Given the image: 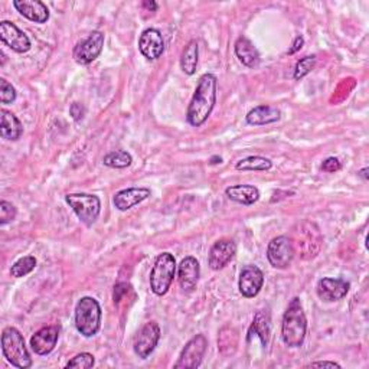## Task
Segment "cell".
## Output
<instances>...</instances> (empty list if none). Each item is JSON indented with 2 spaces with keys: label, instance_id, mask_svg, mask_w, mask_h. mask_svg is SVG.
I'll return each mask as SVG.
<instances>
[{
  "label": "cell",
  "instance_id": "cell-1",
  "mask_svg": "<svg viewBox=\"0 0 369 369\" xmlns=\"http://www.w3.org/2000/svg\"><path fill=\"white\" fill-rule=\"evenodd\" d=\"M216 87L218 79L214 74L207 73L199 78L186 113V120L192 127H201L211 116L216 104Z\"/></svg>",
  "mask_w": 369,
  "mask_h": 369
},
{
  "label": "cell",
  "instance_id": "cell-2",
  "mask_svg": "<svg viewBox=\"0 0 369 369\" xmlns=\"http://www.w3.org/2000/svg\"><path fill=\"white\" fill-rule=\"evenodd\" d=\"M307 332V319L298 297H293L287 306L283 323H281V338L285 346L300 348L303 345Z\"/></svg>",
  "mask_w": 369,
  "mask_h": 369
},
{
  "label": "cell",
  "instance_id": "cell-3",
  "mask_svg": "<svg viewBox=\"0 0 369 369\" xmlns=\"http://www.w3.org/2000/svg\"><path fill=\"white\" fill-rule=\"evenodd\" d=\"M289 238L292 240L294 254H298L300 258L303 259H311L316 257L323 242L319 227L311 221H302L296 224Z\"/></svg>",
  "mask_w": 369,
  "mask_h": 369
},
{
  "label": "cell",
  "instance_id": "cell-4",
  "mask_svg": "<svg viewBox=\"0 0 369 369\" xmlns=\"http://www.w3.org/2000/svg\"><path fill=\"white\" fill-rule=\"evenodd\" d=\"M2 352L12 366L28 369L32 366V358L25 345L23 335L13 326H8L2 332Z\"/></svg>",
  "mask_w": 369,
  "mask_h": 369
},
{
  "label": "cell",
  "instance_id": "cell-5",
  "mask_svg": "<svg viewBox=\"0 0 369 369\" xmlns=\"http://www.w3.org/2000/svg\"><path fill=\"white\" fill-rule=\"evenodd\" d=\"M75 327L86 336L92 338L101 327V306L94 297H81L75 306Z\"/></svg>",
  "mask_w": 369,
  "mask_h": 369
},
{
  "label": "cell",
  "instance_id": "cell-6",
  "mask_svg": "<svg viewBox=\"0 0 369 369\" xmlns=\"http://www.w3.org/2000/svg\"><path fill=\"white\" fill-rule=\"evenodd\" d=\"M176 275V259L170 253H162L150 271V289L156 296H165Z\"/></svg>",
  "mask_w": 369,
  "mask_h": 369
},
{
  "label": "cell",
  "instance_id": "cell-7",
  "mask_svg": "<svg viewBox=\"0 0 369 369\" xmlns=\"http://www.w3.org/2000/svg\"><path fill=\"white\" fill-rule=\"evenodd\" d=\"M65 201L75 212L78 220L87 227H91L99 220L101 212V201L99 196L90 194H70L65 196Z\"/></svg>",
  "mask_w": 369,
  "mask_h": 369
},
{
  "label": "cell",
  "instance_id": "cell-8",
  "mask_svg": "<svg viewBox=\"0 0 369 369\" xmlns=\"http://www.w3.org/2000/svg\"><path fill=\"white\" fill-rule=\"evenodd\" d=\"M294 249L289 236H280L272 238L267 249L268 263L279 270L289 267L294 258Z\"/></svg>",
  "mask_w": 369,
  "mask_h": 369
},
{
  "label": "cell",
  "instance_id": "cell-9",
  "mask_svg": "<svg viewBox=\"0 0 369 369\" xmlns=\"http://www.w3.org/2000/svg\"><path fill=\"white\" fill-rule=\"evenodd\" d=\"M208 340L203 335H196L185 345L179 359L175 364V369H196L201 366L207 352Z\"/></svg>",
  "mask_w": 369,
  "mask_h": 369
},
{
  "label": "cell",
  "instance_id": "cell-10",
  "mask_svg": "<svg viewBox=\"0 0 369 369\" xmlns=\"http://www.w3.org/2000/svg\"><path fill=\"white\" fill-rule=\"evenodd\" d=\"M104 34L100 31H94L86 38L84 40H81L79 44L74 48L73 57L77 64L79 65H90L100 57V53L104 48Z\"/></svg>",
  "mask_w": 369,
  "mask_h": 369
},
{
  "label": "cell",
  "instance_id": "cell-11",
  "mask_svg": "<svg viewBox=\"0 0 369 369\" xmlns=\"http://www.w3.org/2000/svg\"><path fill=\"white\" fill-rule=\"evenodd\" d=\"M160 340V327L156 322H147L134 339V352L142 359H147L153 353Z\"/></svg>",
  "mask_w": 369,
  "mask_h": 369
},
{
  "label": "cell",
  "instance_id": "cell-12",
  "mask_svg": "<svg viewBox=\"0 0 369 369\" xmlns=\"http://www.w3.org/2000/svg\"><path fill=\"white\" fill-rule=\"evenodd\" d=\"M0 39L8 48L18 53H26L32 47L28 35L9 21L0 22Z\"/></svg>",
  "mask_w": 369,
  "mask_h": 369
},
{
  "label": "cell",
  "instance_id": "cell-13",
  "mask_svg": "<svg viewBox=\"0 0 369 369\" xmlns=\"http://www.w3.org/2000/svg\"><path fill=\"white\" fill-rule=\"evenodd\" d=\"M264 285V272L259 270L257 266H245L240 275L238 289L240 293L245 298H253L259 292H262Z\"/></svg>",
  "mask_w": 369,
  "mask_h": 369
},
{
  "label": "cell",
  "instance_id": "cell-14",
  "mask_svg": "<svg viewBox=\"0 0 369 369\" xmlns=\"http://www.w3.org/2000/svg\"><path fill=\"white\" fill-rule=\"evenodd\" d=\"M60 338V326L51 325L39 329L31 338V346L32 351L40 357H47L57 346V342Z\"/></svg>",
  "mask_w": 369,
  "mask_h": 369
},
{
  "label": "cell",
  "instance_id": "cell-15",
  "mask_svg": "<svg viewBox=\"0 0 369 369\" xmlns=\"http://www.w3.org/2000/svg\"><path fill=\"white\" fill-rule=\"evenodd\" d=\"M139 49L146 60H159L163 55V52H165V40H163L162 34L155 28L143 31L139 38Z\"/></svg>",
  "mask_w": 369,
  "mask_h": 369
},
{
  "label": "cell",
  "instance_id": "cell-16",
  "mask_svg": "<svg viewBox=\"0 0 369 369\" xmlns=\"http://www.w3.org/2000/svg\"><path fill=\"white\" fill-rule=\"evenodd\" d=\"M351 284L344 279H331L325 277L319 280L316 292L323 302H339L349 293Z\"/></svg>",
  "mask_w": 369,
  "mask_h": 369
},
{
  "label": "cell",
  "instance_id": "cell-17",
  "mask_svg": "<svg viewBox=\"0 0 369 369\" xmlns=\"http://www.w3.org/2000/svg\"><path fill=\"white\" fill-rule=\"evenodd\" d=\"M237 254V244L232 240H220L216 241L209 251L208 263L209 267L215 271L228 266L234 255Z\"/></svg>",
  "mask_w": 369,
  "mask_h": 369
},
{
  "label": "cell",
  "instance_id": "cell-18",
  "mask_svg": "<svg viewBox=\"0 0 369 369\" xmlns=\"http://www.w3.org/2000/svg\"><path fill=\"white\" fill-rule=\"evenodd\" d=\"M201 276V267L198 259L195 257H186L183 258L179 268H177V281H179L181 289L183 292H192Z\"/></svg>",
  "mask_w": 369,
  "mask_h": 369
},
{
  "label": "cell",
  "instance_id": "cell-19",
  "mask_svg": "<svg viewBox=\"0 0 369 369\" xmlns=\"http://www.w3.org/2000/svg\"><path fill=\"white\" fill-rule=\"evenodd\" d=\"M13 6L26 19L35 23H47L49 21V9L40 0H13Z\"/></svg>",
  "mask_w": 369,
  "mask_h": 369
},
{
  "label": "cell",
  "instance_id": "cell-20",
  "mask_svg": "<svg viewBox=\"0 0 369 369\" xmlns=\"http://www.w3.org/2000/svg\"><path fill=\"white\" fill-rule=\"evenodd\" d=\"M150 195H152V192H150L149 188H127L118 190L113 198V203L118 211L125 212L146 201Z\"/></svg>",
  "mask_w": 369,
  "mask_h": 369
},
{
  "label": "cell",
  "instance_id": "cell-21",
  "mask_svg": "<svg viewBox=\"0 0 369 369\" xmlns=\"http://www.w3.org/2000/svg\"><path fill=\"white\" fill-rule=\"evenodd\" d=\"M23 126L21 120L12 112L2 108L0 110V136L9 142H16L22 138Z\"/></svg>",
  "mask_w": 369,
  "mask_h": 369
},
{
  "label": "cell",
  "instance_id": "cell-22",
  "mask_svg": "<svg viewBox=\"0 0 369 369\" xmlns=\"http://www.w3.org/2000/svg\"><path fill=\"white\" fill-rule=\"evenodd\" d=\"M281 118V112L275 105H257L247 114L245 120L250 126H267L277 123Z\"/></svg>",
  "mask_w": 369,
  "mask_h": 369
},
{
  "label": "cell",
  "instance_id": "cell-23",
  "mask_svg": "<svg viewBox=\"0 0 369 369\" xmlns=\"http://www.w3.org/2000/svg\"><path fill=\"white\" fill-rule=\"evenodd\" d=\"M234 52L238 61L245 66L254 68L259 62V52L247 36H240L237 39V42L234 45Z\"/></svg>",
  "mask_w": 369,
  "mask_h": 369
},
{
  "label": "cell",
  "instance_id": "cell-24",
  "mask_svg": "<svg viewBox=\"0 0 369 369\" xmlns=\"http://www.w3.org/2000/svg\"><path fill=\"white\" fill-rule=\"evenodd\" d=\"M225 195L231 201L250 207L259 199V190L253 185H234L225 189Z\"/></svg>",
  "mask_w": 369,
  "mask_h": 369
},
{
  "label": "cell",
  "instance_id": "cell-25",
  "mask_svg": "<svg viewBox=\"0 0 369 369\" xmlns=\"http://www.w3.org/2000/svg\"><path fill=\"white\" fill-rule=\"evenodd\" d=\"M270 333H271V320H270L268 311L267 310L257 311V314L254 316V320H253V325L250 326L249 339L253 335H257L259 338V340H262L263 346L266 348L268 345Z\"/></svg>",
  "mask_w": 369,
  "mask_h": 369
},
{
  "label": "cell",
  "instance_id": "cell-26",
  "mask_svg": "<svg viewBox=\"0 0 369 369\" xmlns=\"http://www.w3.org/2000/svg\"><path fill=\"white\" fill-rule=\"evenodd\" d=\"M199 61V47L195 39L188 42L185 49L182 51L181 57V68L186 75H194L196 73V66Z\"/></svg>",
  "mask_w": 369,
  "mask_h": 369
},
{
  "label": "cell",
  "instance_id": "cell-27",
  "mask_svg": "<svg viewBox=\"0 0 369 369\" xmlns=\"http://www.w3.org/2000/svg\"><path fill=\"white\" fill-rule=\"evenodd\" d=\"M272 168V162L263 156H249L237 162L236 169L242 172H266Z\"/></svg>",
  "mask_w": 369,
  "mask_h": 369
},
{
  "label": "cell",
  "instance_id": "cell-28",
  "mask_svg": "<svg viewBox=\"0 0 369 369\" xmlns=\"http://www.w3.org/2000/svg\"><path fill=\"white\" fill-rule=\"evenodd\" d=\"M103 163L107 168L126 169L133 163V157L127 150H114V152H110L104 156Z\"/></svg>",
  "mask_w": 369,
  "mask_h": 369
},
{
  "label": "cell",
  "instance_id": "cell-29",
  "mask_svg": "<svg viewBox=\"0 0 369 369\" xmlns=\"http://www.w3.org/2000/svg\"><path fill=\"white\" fill-rule=\"evenodd\" d=\"M36 264H38V262H36V258L34 255L22 257V258L18 259L15 264L12 266L10 276L15 277V279H21V277L28 276L29 272H32L35 270Z\"/></svg>",
  "mask_w": 369,
  "mask_h": 369
},
{
  "label": "cell",
  "instance_id": "cell-30",
  "mask_svg": "<svg viewBox=\"0 0 369 369\" xmlns=\"http://www.w3.org/2000/svg\"><path fill=\"white\" fill-rule=\"evenodd\" d=\"M218 345H220V351L222 355H225L227 352V348L229 349V355L234 353V351L231 349V346L237 349V345H238V335L234 329H229V327H227V329H224L220 335V339H218Z\"/></svg>",
  "mask_w": 369,
  "mask_h": 369
},
{
  "label": "cell",
  "instance_id": "cell-31",
  "mask_svg": "<svg viewBox=\"0 0 369 369\" xmlns=\"http://www.w3.org/2000/svg\"><path fill=\"white\" fill-rule=\"evenodd\" d=\"M314 65H316V55H309L298 60L294 66V75H293L294 79L300 81L302 78H305L307 74L311 73Z\"/></svg>",
  "mask_w": 369,
  "mask_h": 369
},
{
  "label": "cell",
  "instance_id": "cell-32",
  "mask_svg": "<svg viewBox=\"0 0 369 369\" xmlns=\"http://www.w3.org/2000/svg\"><path fill=\"white\" fill-rule=\"evenodd\" d=\"M95 365V359L91 353L83 352L78 353L70 362L65 365V368H77V369H90Z\"/></svg>",
  "mask_w": 369,
  "mask_h": 369
},
{
  "label": "cell",
  "instance_id": "cell-33",
  "mask_svg": "<svg viewBox=\"0 0 369 369\" xmlns=\"http://www.w3.org/2000/svg\"><path fill=\"white\" fill-rule=\"evenodd\" d=\"M16 90L5 78L0 79V103L2 104H12L16 100Z\"/></svg>",
  "mask_w": 369,
  "mask_h": 369
},
{
  "label": "cell",
  "instance_id": "cell-34",
  "mask_svg": "<svg viewBox=\"0 0 369 369\" xmlns=\"http://www.w3.org/2000/svg\"><path fill=\"white\" fill-rule=\"evenodd\" d=\"M16 214L18 211L15 208V205L8 201L0 202V225H6L12 222L16 218Z\"/></svg>",
  "mask_w": 369,
  "mask_h": 369
},
{
  "label": "cell",
  "instance_id": "cell-35",
  "mask_svg": "<svg viewBox=\"0 0 369 369\" xmlns=\"http://www.w3.org/2000/svg\"><path fill=\"white\" fill-rule=\"evenodd\" d=\"M342 169V163L339 162V159L336 157H327L323 163H322V170L327 172V173H335L339 172Z\"/></svg>",
  "mask_w": 369,
  "mask_h": 369
},
{
  "label": "cell",
  "instance_id": "cell-36",
  "mask_svg": "<svg viewBox=\"0 0 369 369\" xmlns=\"http://www.w3.org/2000/svg\"><path fill=\"white\" fill-rule=\"evenodd\" d=\"M70 114L71 117L75 120V121H81L84 118V114H86V107L83 104L79 103H74L71 104L70 107Z\"/></svg>",
  "mask_w": 369,
  "mask_h": 369
},
{
  "label": "cell",
  "instance_id": "cell-37",
  "mask_svg": "<svg viewBox=\"0 0 369 369\" xmlns=\"http://www.w3.org/2000/svg\"><path fill=\"white\" fill-rule=\"evenodd\" d=\"M303 45H305V39H303V36H296V39H294V42H293L292 48L289 49V52H287V53H289V55H294L296 52H298L300 49L303 48Z\"/></svg>",
  "mask_w": 369,
  "mask_h": 369
},
{
  "label": "cell",
  "instance_id": "cell-38",
  "mask_svg": "<svg viewBox=\"0 0 369 369\" xmlns=\"http://www.w3.org/2000/svg\"><path fill=\"white\" fill-rule=\"evenodd\" d=\"M323 366H327V368H342L338 362H332V361H319V362H311L309 365V368H323Z\"/></svg>",
  "mask_w": 369,
  "mask_h": 369
},
{
  "label": "cell",
  "instance_id": "cell-39",
  "mask_svg": "<svg viewBox=\"0 0 369 369\" xmlns=\"http://www.w3.org/2000/svg\"><path fill=\"white\" fill-rule=\"evenodd\" d=\"M143 8L149 9L150 12H156L157 10V3L156 2H149V0H146V2H143Z\"/></svg>",
  "mask_w": 369,
  "mask_h": 369
},
{
  "label": "cell",
  "instance_id": "cell-40",
  "mask_svg": "<svg viewBox=\"0 0 369 369\" xmlns=\"http://www.w3.org/2000/svg\"><path fill=\"white\" fill-rule=\"evenodd\" d=\"M368 170H369L368 168H364L362 170H359V172H358V175L364 177V181H368Z\"/></svg>",
  "mask_w": 369,
  "mask_h": 369
},
{
  "label": "cell",
  "instance_id": "cell-41",
  "mask_svg": "<svg viewBox=\"0 0 369 369\" xmlns=\"http://www.w3.org/2000/svg\"><path fill=\"white\" fill-rule=\"evenodd\" d=\"M211 165H218V163H222V159L221 157H218V156H215V157H212L211 159Z\"/></svg>",
  "mask_w": 369,
  "mask_h": 369
}]
</instances>
